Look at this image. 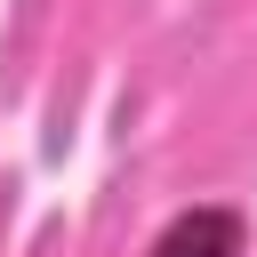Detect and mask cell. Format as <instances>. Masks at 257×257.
Masks as SVG:
<instances>
[{
  "label": "cell",
  "mask_w": 257,
  "mask_h": 257,
  "mask_svg": "<svg viewBox=\"0 0 257 257\" xmlns=\"http://www.w3.org/2000/svg\"><path fill=\"white\" fill-rule=\"evenodd\" d=\"M145 257H249V217L233 201H193L153 233Z\"/></svg>",
  "instance_id": "1"
}]
</instances>
